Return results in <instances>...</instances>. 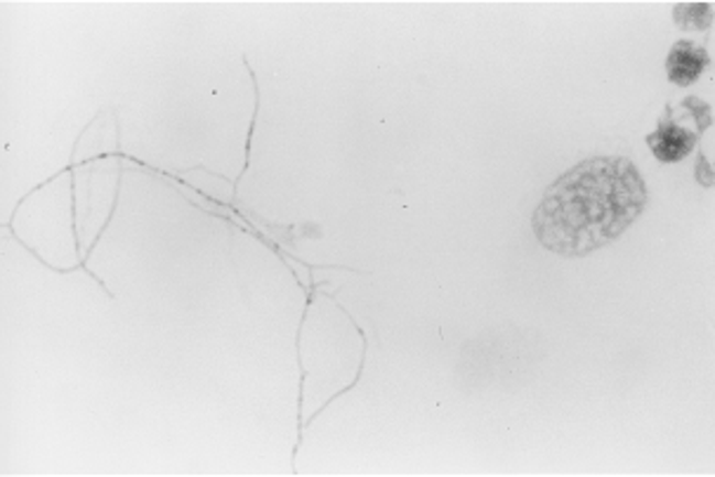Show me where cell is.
Returning a JSON list of instances; mask_svg holds the SVG:
<instances>
[{
  "label": "cell",
  "instance_id": "3957f363",
  "mask_svg": "<svg viewBox=\"0 0 715 477\" xmlns=\"http://www.w3.org/2000/svg\"><path fill=\"white\" fill-rule=\"evenodd\" d=\"M708 62L711 59H708V53L704 51V47H700L692 41H678L669 55V62H667L671 84L680 86V88L694 84V80L700 78L704 74V69L708 67Z\"/></svg>",
  "mask_w": 715,
  "mask_h": 477
},
{
  "label": "cell",
  "instance_id": "7a4b0ae2",
  "mask_svg": "<svg viewBox=\"0 0 715 477\" xmlns=\"http://www.w3.org/2000/svg\"><path fill=\"white\" fill-rule=\"evenodd\" d=\"M700 135L702 130H687L685 126L667 119L659 123L657 133L647 135V142H650L652 152L659 161L675 163V161H683L692 152V147L696 144V140H700Z\"/></svg>",
  "mask_w": 715,
  "mask_h": 477
},
{
  "label": "cell",
  "instance_id": "6da1fadb",
  "mask_svg": "<svg viewBox=\"0 0 715 477\" xmlns=\"http://www.w3.org/2000/svg\"><path fill=\"white\" fill-rule=\"evenodd\" d=\"M647 208V187L624 156H595L560 175L531 227L548 251L581 258L619 239Z\"/></svg>",
  "mask_w": 715,
  "mask_h": 477
}]
</instances>
